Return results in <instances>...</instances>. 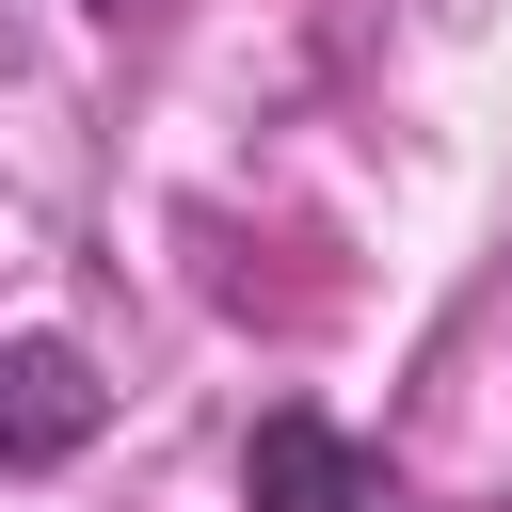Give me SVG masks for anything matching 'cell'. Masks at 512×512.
Segmentation results:
<instances>
[{
  "mask_svg": "<svg viewBox=\"0 0 512 512\" xmlns=\"http://www.w3.org/2000/svg\"><path fill=\"white\" fill-rule=\"evenodd\" d=\"M96 416H112V384H96V352H80V336H0V480L80 464V448H96Z\"/></svg>",
  "mask_w": 512,
  "mask_h": 512,
  "instance_id": "2",
  "label": "cell"
},
{
  "mask_svg": "<svg viewBox=\"0 0 512 512\" xmlns=\"http://www.w3.org/2000/svg\"><path fill=\"white\" fill-rule=\"evenodd\" d=\"M240 512H416V480L384 464V432H352L320 400H272L240 432Z\"/></svg>",
  "mask_w": 512,
  "mask_h": 512,
  "instance_id": "1",
  "label": "cell"
},
{
  "mask_svg": "<svg viewBox=\"0 0 512 512\" xmlns=\"http://www.w3.org/2000/svg\"><path fill=\"white\" fill-rule=\"evenodd\" d=\"M80 16H128V0H80Z\"/></svg>",
  "mask_w": 512,
  "mask_h": 512,
  "instance_id": "3",
  "label": "cell"
}]
</instances>
